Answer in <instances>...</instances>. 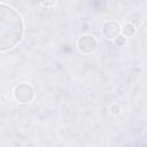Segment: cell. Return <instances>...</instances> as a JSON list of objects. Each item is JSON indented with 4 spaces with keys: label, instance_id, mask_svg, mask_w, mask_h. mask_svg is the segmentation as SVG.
Returning <instances> with one entry per match:
<instances>
[{
    "label": "cell",
    "instance_id": "obj_3",
    "mask_svg": "<svg viewBox=\"0 0 147 147\" xmlns=\"http://www.w3.org/2000/svg\"><path fill=\"white\" fill-rule=\"evenodd\" d=\"M96 40L93 36L91 34H84L79 39H78V42H77V46H78V49L83 53H86V54H90L92 52L95 51L96 48Z\"/></svg>",
    "mask_w": 147,
    "mask_h": 147
},
{
    "label": "cell",
    "instance_id": "obj_7",
    "mask_svg": "<svg viewBox=\"0 0 147 147\" xmlns=\"http://www.w3.org/2000/svg\"><path fill=\"white\" fill-rule=\"evenodd\" d=\"M114 40H115V42H116L117 45H119V46H122V45L125 44V37H122L121 34H119L118 37H116Z\"/></svg>",
    "mask_w": 147,
    "mask_h": 147
},
{
    "label": "cell",
    "instance_id": "obj_5",
    "mask_svg": "<svg viewBox=\"0 0 147 147\" xmlns=\"http://www.w3.org/2000/svg\"><path fill=\"white\" fill-rule=\"evenodd\" d=\"M121 33H123L125 38H130V37H132V36L136 33V28H134L133 24H131V23H126V24L122 28Z\"/></svg>",
    "mask_w": 147,
    "mask_h": 147
},
{
    "label": "cell",
    "instance_id": "obj_2",
    "mask_svg": "<svg viewBox=\"0 0 147 147\" xmlns=\"http://www.w3.org/2000/svg\"><path fill=\"white\" fill-rule=\"evenodd\" d=\"M14 98L20 103H28V102L32 101V99L34 98L33 87L26 83L18 84L14 88Z\"/></svg>",
    "mask_w": 147,
    "mask_h": 147
},
{
    "label": "cell",
    "instance_id": "obj_6",
    "mask_svg": "<svg viewBox=\"0 0 147 147\" xmlns=\"http://www.w3.org/2000/svg\"><path fill=\"white\" fill-rule=\"evenodd\" d=\"M40 2L44 7H52V6L55 5L56 0H40Z\"/></svg>",
    "mask_w": 147,
    "mask_h": 147
},
{
    "label": "cell",
    "instance_id": "obj_1",
    "mask_svg": "<svg viewBox=\"0 0 147 147\" xmlns=\"http://www.w3.org/2000/svg\"><path fill=\"white\" fill-rule=\"evenodd\" d=\"M24 23L21 14L13 7L0 3V52L14 48L23 37Z\"/></svg>",
    "mask_w": 147,
    "mask_h": 147
},
{
    "label": "cell",
    "instance_id": "obj_4",
    "mask_svg": "<svg viewBox=\"0 0 147 147\" xmlns=\"http://www.w3.org/2000/svg\"><path fill=\"white\" fill-rule=\"evenodd\" d=\"M122 26L116 21H107L102 25V34L107 39H115L121 34Z\"/></svg>",
    "mask_w": 147,
    "mask_h": 147
}]
</instances>
